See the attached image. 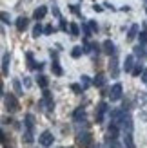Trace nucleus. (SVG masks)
Here are the masks:
<instances>
[{"mask_svg":"<svg viewBox=\"0 0 147 148\" xmlns=\"http://www.w3.org/2000/svg\"><path fill=\"white\" fill-rule=\"evenodd\" d=\"M123 96V87L120 81H116V83L111 87V90H109V98H111V101H120Z\"/></svg>","mask_w":147,"mask_h":148,"instance_id":"4","label":"nucleus"},{"mask_svg":"<svg viewBox=\"0 0 147 148\" xmlns=\"http://www.w3.org/2000/svg\"><path fill=\"white\" fill-rule=\"evenodd\" d=\"M104 5H105V7H107V9H111V11H114V5H113V4H109V2H105V4H104Z\"/></svg>","mask_w":147,"mask_h":148,"instance_id":"45","label":"nucleus"},{"mask_svg":"<svg viewBox=\"0 0 147 148\" xmlns=\"http://www.w3.org/2000/svg\"><path fill=\"white\" fill-rule=\"evenodd\" d=\"M69 33H71V36H80V27H78V24L71 22V24H69Z\"/></svg>","mask_w":147,"mask_h":148,"instance_id":"25","label":"nucleus"},{"mask_svg":"<svg viewBox=\"0 0 147 148\" xmlns=\"http://www.w3.org/2000/svg\"><path fill=\"white\" fill-rule=\"evenodd\" d=\"M123 145H126V148H136L133 134H123Z\"/></svg>","mask_w":147,"mask_h":148,"instance_id":"18","label":"nucleus"},{"mask_svg":"<svg viewBox=\"0 0 147 148\" xmlns=\"http://www.w3.org/2000/svg\"><path fill=\"white\" fill-rule=\"evenodd\" d=\"M93 85L98 87V88L104 87V85H105V74H104V72H98L96 76H94V79H93Z\"/></svg>","mask_w":147,"mask_h":148,"instance_id":"14","label":"nucleus"},{"mask_svg":"<svg viewBox=\"0 0 147 148\" xmlns=\"http://www.w3.org/2000/svg\"><path fill=\"white\" fill-rule=\"evenodd\" d=\"M24 141H26V143H33V141H35L31 130H26V132H24Z\"/></svg>","mask_w":147,"mask_h":148,"instance_id":"31","label":"nucleus"},{"mask_svg":"<svg viewBox=\"0 0 147 148\" xmlns=\"http://www.w3.org/2000/svg\"><path fill=\"white\" fill-rule=\"evenodd\" d=\"M76 145L82 146V148H89L93 145V136L89 130H84V132H78L76 134Z\"/></svg>","mask_w":147,"mask_h":148,"instance_id":"2","label":"nucleus"},{"mask_svg":"<svg viewBox=\"0 0 147 148\" xmlns=\"http://www.w3.org/2000/svg\"><path fill=\"white\" fill-rule=\"evenodd\" d=\"M80 85L84 87V90H87L91 85H93V81H91V78L89 76H85V74H82V78H80Z\"/></svg>","mask_w":147,"mask_h":148,"instance_id":"21","label":"nucleus"},{"mask_svg":"<svg viewBox=\"0 0 147 148\" xmlns=\"http://www.w3.org/2000/svg\"><path fill=\"white\" fill-rule=\"evenodd\" d=\"M144 71H145V67H144V65H142V63H136L131 74H133V76H142V74H144Z\"/></svg>","mask_w":147,"mask_h":148,"instance_id":"27","label":"nucleus"},{"mask_svg":"<svg viewBox=\"0 0 147 148\" xmlns=\"http://www.w3.org/2000/svg\"><path fill=\"white\" fill-rule=\"evenodd\" d=\"M138 34H140V29H138V25H136V24H133V25L129 27V33H127V40L131 42V40L138 38Z\"/></svg>","mask_w":147,"mask_h":148,"instance_id":"15","label":"nucleus"},{"mask_svg":"<svg viewBox=\"0 0 147 148\" xmlns=\"http://www.w3.org/2000/svg\"><path fill=\"white\" fill-rule=\"evenodd\" d=\"M93 9L96 11V13H102V11H104V9H102V5H98V4H94V5H93Z\"/></svg>","mask_w":147,"mask_h":148,"instance_id":"43","label":"nucleus"},{"mask_svg":"<svg viewBox=\"0 0 147 148\" xmlns=\"http://www.w3.org/2000/svg\"><path fill=\"white\" fill-rule=\"evenodd\" d=\"M26 60H27V69H36V63L35 62V56H33V53H26Z\"/></svg>","mask_w":147,"mask_h":148,"instance_id":"20","label":"nucleus"},{"mask_svg":"<svg viewBox=\"0 0 147 148\" xmlns=\"http://www.w3.org/2000/svg\"><path fill=\"white\" fill-rule=\"evenodd\" d=\"M73 119H75L76 123L85 121V108H84V107H78L75 112H73Z\"/></svg>","mask_w":147,"mask_h":148,"instance_id":"12","label":"nucleus"},{"mask_svg":"<svg viewBox=\"0 0 147 148\" xmlns=\"http://www.w3.org/2000/svg\"><path fill=\"white\" fill-rule=\"evenodd\" d=\"M24 85H26V87H31V79H29V78H24Z\"/></svg>","mask_w":147,"mask_h":148,"instance_id":"44","label":"nucleus"},{"mask_svg":"<svg viewBox=\"0 0 147 148\" xmlns=\"http://www.w3.org/2000/svg\"><path fill=\"white\" fill-rule=\"evenodd\" d=\"M53 141H55V136H53V132H49V130H44L40 134V137H38V143L42 146H46V148H49L53 145Z\"/></svg>","mask_w":147,"mask_h":148,"instance_id":"5","label":"nucleus"},{"mask_svg":"<svg viewBox=\"0 0 147 148\" xmlns=\"http://www.w3.org/2000/svg\"><path fill=\"white\" fill-rule=\"evenodd\" d=\"M142 117H144V119H145V121H147V114H142Z\"/></svg>","mask_w":147,"mask_h":148,"instance_id":"46","label":"nucleus"},{"mask_svg":"<svg viewBox=\"0 0 147 148\" xmlns=\"http://www.w3.org/2000/svg\"><path fill=\"white\" fill-rule=\"evenodd\" d=\"M15 25H17L18 31H26V29H27V18L26 16H18L17 22H15Z\"/></svg>","mask_w":147,"mask_h":148,"instance_id":"16","label":"nucleus"},{"mask_svg":"<svg viewBox=\"0 0 147 148\" xmlns=\"http://www.w3.org/2000/svg\"><path fill=\"white\" fill-rule=\"evenodd\" d=\"M109 112V107H107V103L105 101H100L98 105H96V123H102L104 121V117H105V114Z\"/></svg>","mask_w":147,"mask_h":148,"instance_id":"6","label":"nucleus"},{"mask_svg":"<svg viewBox=\"0 0 147 148\" xmlns=\"http://www.w3.org/2000/svg\"><path fill=\"white\" fill-rule=\"evenodd\" d=\"M87 24H89V27H91V31H93V33H96V31H98V24H96L94 20H89Z\"/></svg>","mask_w":147,"mask_h":148,"instance_id":"35","label":"nucleus"},{"mask_svg":"<svg viewBox=\"0 0 147 148\" xmlns=\"http://www.w3.org/2000/svg\"><path fill=\"white\" fill-rule=\"evenodd\" d=\"M91 51H93L94 54H100V51H102V45H98V43L94 42V43H91Z\"/></svg>","mask_w":147,"mask_h":148,"instance_id":"33","label":"nucleus"},{"mask_svg":"<svg viewBox=\"0 0 147 148\" xmlns=\"http://www.w3.org/2000/svg\"><path fill=\"white\" fill-rule=\"evenodd\" d=\"M51 71H53L55 76H62L64 74V69L60 67V62L58 60H53V63H51Z\"/></svg>","mask_w":147,"mask_h":148,"instance_id":"17","label":"nucleus"},{"mask_svg":"<svg viewBox=\"0 0 147 148\" xmlns=\"http://www.w3.org/2000/svg\"><path fill=\"white\" fill-rule=\"evenodd\" d=\"M71 90L75 92V94H82L84 92V87L80 85V83H71Z\"/></svg>","mask_w":147,"mask_h":148,"instance_id":"29","label":"nucleus"},{"mask_svg":"<svg viewBox=\"0 0 147 148\" xmlns=\"http://www.w3.org/2000/svg\"><path fill=\"white\" fill-rule=\"evenodd\" d=\"M102 53L107 54L109 58L111 56H116V47H114V43L111 40H105L104 43H102Z\"/></svg>","mask_w":147,"mask_h":148,"instance_id":"8","label":"nucleus"},{"mask_svg":"<svg viewBox=\"0 0 147 148\" xmlns=\"http://www.w3.org/2000/svg\"><path fill=\"white\" fill-rule=\"evenodd\" d=\"M4 105L7 108V112H11V114H15V112H18V110H20L18 98L15 94H4Z\"/></svg>","mask_w":147,"mask_h":148,"instance_id":"1","label":"nucleus"},{"mask_svg":"<svg viewBox=\"0 0 147 148\" xmlns=\"http://www.w3.org/2000/svg\"><path fill=\"white\" fill-rule=\"evenodd\" d=\"M24 125H26V130H35V116L33 114H26L24 116Z\"/></svg>","mask_w":147,"mask_h":148,"instance_id":"13","label":"nucleus"},{"mask_svg":"<svg viewBox=\"0 0 147 148\" xmlns=\"http://www.w3.org/2000/svg\"><path fill=\"white\" fill-rule=\"evenodd\" d=\"M67 27H69V25H67V22L62 18V20H60V29H62V31H67Z\"/></svg>","mask_w":147,"mask_h":148,"instance_id":"39","label":"nucleus"},{"mask_svg":"<svg viewBox=\"0 0 147 148\" xmlns=\"http://www.w3.org/2000/svg\"><path fill=\"white\" fill-rule=\"evenodd\" d=\"M120 127L123 130V134H133V117H131V114L126 112V110H123V116L120 119Z\"/></svg>","mask_w":147,"mask_h":148,"instance_id":"3","label":"nucleus"},{"mask_svg":"<svg viewBox=\"0 0 147 148\" xmlns=\"http://www.w3.org/2000/svg\"><path fill=\"white\" fill-rule=\"evenodd\" d=\"M145 11H147V9H145Z\"/></svg>","mask_w":147,"mask_h":148,"instance_id":"47","label":"nucleus"},{"mask_svg":"<svg viewBox=\"0 0 147 148\" xmlns=\"http://www.w3.org/2000/svg\"><path fill=\"white\" fill-rule=\"evenodd\" d=\"M138 101L142 103V105H147V94L142 92V94H138Z\"/></svg>","mask_w":147,"mask_h":148,"instance_id":"34","label":"nucleus"},{"mask_svg":"<svg viewBox=\"0 0 147 148\" xmlns=\"http://www.w3.org/2000/svg\"><path fill=\"white\" fill-rule=\"evenodd\" d=\"M40 34H44V27H42V24L38 22V24L33 27V38H38Z\"/></svg>","mask_w":147,"mask_h":148,"instance_id":"26","label":"nucleus"},{"mask_svg":"<svg viewBox=\"0 0 147 148\" xmlns=\"http://www.w3.org/2000/svg\"><path fill=\"white\" fill-rule=\"evenodd\" d=\"M82 31H84V36H85V40H89V38H91V34H93V31H91L89 24H82Z\"/></svg>","mask_w":147,"mask_h":148,"instance_id":"28","label":"nucleus"},{"mask_svg":"<svg viewBox=\"0 0 147 148\" xmlns=\"http://www.w3.org/2000/svg\"><path fill=\"white\" fill-rule=\"evenodd\" d=\"M135 56L133 54H127L126 56V62H123V71L126 72H133V69H135Z\"/></svg>","mask_w":147,"mask_h":148,"instance_id":"10","label":"nucleus"},{"mask_svg":"<svg viewBox=\"0 0 147 148\" xmlns=\"http://www.w3.org/2000/svg\"><path fill=\"white\" fill-rule=\"evenodd\" d=\"M2 22L4 24H11V18H9V14H7L6 11H2Z\"/></svg>","mask_w":147,"mask_h":148,"instance_id":"37","label":"nucleus"},{"mask_svg":"<svg viewBox=\"0 0 147 148\" xmlns=\"http://www.w3.org/2000/svg\"><path fill=\"white\" fill-rule=\"evenodd\" d=\"M9 62H11L9 53H4V56H2V76H7V72H9Z\"/></svg>","mask_w":147,"mask_h":148,"instance_id":"11","label":"nucleus"},{"mask_svg":"<svg viewBox=\"0 0 147 148\" xmlns=\"http://www.w3.org/2000/svg\"><path fill=\"white\" fill-rule=\"evenodd\" d=\"M51 60H58V53L53 51V49H51Z\"/></svg>","mask_w":147,"mask_h":148,"instance_id":"42","label":"nucleus"},{"mask_svg":"<svg viewBox=\"0 0 147 148\" xmlns=\"http://www.w3.org/2000/svg\"><path fill=\"white\" fill-rule=\"evenodd\" d=\"M109 72H111V78H118L120 76V67H118V58L116 56H111V60H109Z\"/></svg>","mask_w":147,"mask_h":148,"instance_id":"7","label":"nucleus"},{"mask_svg":"<svg viewBox=\"0 0 147 148\" xmlns=\"http://www.w3.org/2000/svg\"><path fill=\"white\" fill-rule=\"evenodd\" d=\"M140 78H142V81H144V83L147 85V67H145V71H144V74H142Z\"/></svg>","mask_w":147,"mask_h":148,"instance_id":"41","label":"nucleus"},{"mask_svg":"<svg viewBox=\"0 0 147 148\" xmlns=\"http://www.w3.org/2000/svg\"><path fill=\"white\" fill-rule=\"evenodd\" d=\"M13 88H15V92H17V96H22V94H24V88H22L20 79H13Z\"/></svg>","mask_w":147,"mask_h":148,"instance_id":"24","label":"nucleus"},{"mask_svg":"<svg viewBox=\"0 0 147 148\" xmlns=\"http://www.w3.org/2000/svg\"><path fill=\"white\" fill-rule=\"evenodd\" d=\"M69 9H71V13H75V14H80V9H78V5H71Z\"/></svg>","mask_w":147,"mask_h":148,"instance_id":"40","label":"nucleus"},{"mask_svg":"<svg viewBox=\"0 0 147 148\" xmlns=\"http://www.w3.org/2000/svg\"><path fill=\"white\" fill-rule=\"evenodd\" d=\"M138 40H140V45H145V43H147V31H140Z\"/></svg>","mask_w":147,"mask_h":148,"instance_id":"32","label":"nucleus"},{"mask_svg":"<svg viewBox=\"0 0 147 148\" xmlns=\"http://www.w3.org/2000/svg\"><path fill=\"white\" fill-rule=\"evenodd\" d=\"M36 83H38V87H42L44 90H46L47 85H49V79H47V76H44V74H38V78H36Z\"/></svg>","mask_w":147,"mask_h":148,"instance_id":"19","label":"nucleus"},{"mask_svg":"<svg viewBox=\"0 0 147 148\" xmlns=\"http://www.w3.org/2000/svg\"><path fill=\"white\" fill-rule=\"evenodd\" d=\"M53 33H55L53 25H46V27H44V34H53Z\"/></svg>","mask_w":147,"mask_h":148,"instance_id":"36","label":"nucleus"},{"mask_svg":"<svg viewBox=\"0 0 147 148\" xmlns=\"http://www.w3.org/2000/svg\"><path fill=\"white\" fill-rule=\"evenodd\" d=\"M47 14V7L46 5H38L35 9V13H33V18L36 20V22H40V20H44V16Z\"/></svg>","mask_w":147,"mask_h":148,"instance_id":"9","label":"nucleus"},{"mask_svg":"<svg viewBox=\"0 0 147 148\" xmlns=\"http://www.w3.org/2000/svg\"><path fill=\"white\" fill-rule=\"evenodd\" d=\"M133 53H135L136 56L142 58V56H145V49H144V45H136V47L133 49Z\"/></svg>","mask_w":147,"mask_h":148,"instance_id":"30","label":"nucleus"},{"mask_svg":"<svg viewBox=\"0 0 147 148\" xmlns=\"http://www.w3.org/2000/svg\"><path fill=\"white\" fill-rule=\"evenodd\" d=\"M107 146H109V148H122V145L118 143V139H116V137H111V136H107Z\"/></svg>","mask_w":147,"mask_h":148,"instance_id":"23","label":"nucleus"},{"mask_svg":"<svg viewBox=\"0 0 147 148\" xmlns=\"http://www.w3.org/2000/svg\"><path fill=\"white\" fill-rule=\"evenodd\" d=\"M53 14H55L58 20H62V14H60V11H58V7H56V5H53Z\"/></svg>","mask_w":147,"mask_h":148,"instance_id":"38","label":"nucleus"},{"mask_svg":"<svg viewBox=\"0 0 147 148\" xmlns=\"http://www.w3.org/2000/svg\"><path fill=\"white\" fill-rule=\"evenodd\" d=\"M82 54H85V51H84L82 45H75V47H73V51H71V56L73 58H80Z\"/></svg>","mask_w":147,"mask_h":148,"instance_id":"22","label":"nucleus"}]
</instances>
